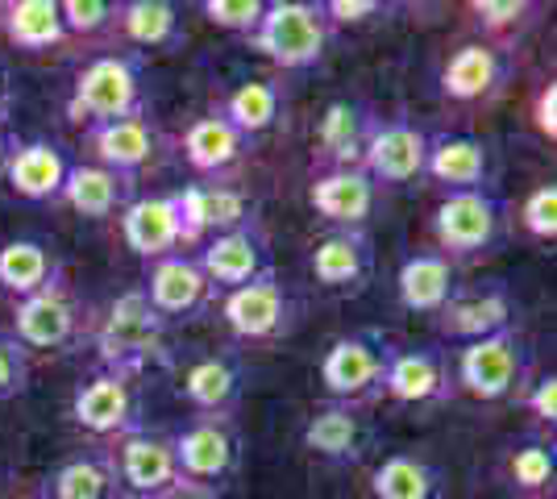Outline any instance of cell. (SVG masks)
<instances>
[{
    "instance_id": "1",
    "label": "cell",
    "mask_w": 557,
    "mask_h": 499,
    "mask_svg": "<svg viewBox=\"0 0 557 499\" xmlns=\"http://www.w3.org/2000/svg\"><path fill=\"white\" fill-rule=\"evenodd\" d=\"M146 113V59L134 50H104L88 59L67 96V121L71 125H104V121L138 117Z\"/></svg>"
},
{
    "instance_id": "2",
    "label": "cell",
    "mask_w": 557,
    "mask_h": 499,
    "mask_svg": "<svg viewBox=\"0 0 557 499\" xmlns=\"http://www.w3.org/2000/svg\"><path fill=\"white\" fill-rule=\"evenodd\" d=\"M529 379H533V346L520 333V325L454 350V383H458V391L483 400V404L520 400Z\"/></svg>"
},
{
    "instance_id": "3",
    "label": "cell",
    "mask_w": 557,
    "mask_h": 499,
    "mask_svg": "<svg viewBox=\"0 0 557 499\" xmlns=\"http://www.w3.org/2000/svg\"><path fill=\"white\" fill-rule=\"evenodd\" d=\"M246 42L278 72H312L333 42V25L321 0H267Z\"/></svg>"
},
{
    "instance_id": "4",
    "label": "cell",
    "mask_w": 557,
    "mask_h": 499,
    "mask_svg": "<svg viewBox=\"0 0 557 499\" xmlns=\"http://www.w3.org/2000/svg\"><path fill=\"white\" fill-rule=\"evenodd\" d=\"M166 329L171 325L150 309L146 291L129 287V291H121L113 304L104 309L100 325H96V358L109 371L141 375L150 362H166Z\"/></svg>"
},
{
    "instance_id": "5",
    "label": "cell",
    "mask_w": 557,
    "mask_h": 499,
    "mask_svg": "<svg viewBox=\"0 0 557 499\" xmlns=\"http://www.w3.org/2000/svg\"><path fill=\"white\" fill-rule=\"evenodd\" d=\"M508 204L491 188L479 191H445L442 204L433 209V238L437 250L454 262H479L499 254L508 241Z\"/></svg>"
},
{
    "instance_id": "6",
    "label": "cell",
    "mask_w": 557,
    "mask_h": 499,
    "mask_svg": "<svg viewBox=\"0 0 557 499\" xmlns=\"http://www.w3.org/2000/svg\"><path fill=\"white\" fill-rule=\"evenodd\" d=\"M387 358L392 341L379 329H354L333 337L321 354V387L333 404L367 408L383 400V379H387Z\"/></svg>"
},
{
    "instance_id": "7",
    "label": "cell",
    "mask_w": 557,
    "mask_h": 499,
    "mask_svg": "<svg viewBox=\"0 0 557 499\" xmlns=\"http://www.w3.org/2000/svg\"><path fill=\"white\" fill-rule=\"evenodd\" d=\"M171 450H175L180 483L209 496H221L242 466V437L225 416H191L171 437Z\"/></svg>"
},
{
    "instance_id": "8",
    "label": "cell",
    "mask_w": 557,
    "mask_h": 499,
    "mask_svg": "<svg viewBox=\"0 0 557 499\" xmlns=\"http://www.w3.org/2000/svg\"><path fill=\"white\" fill-rule=\"evenodd\" d=\"M221 321L237 341H278L300 325V300L275 275H262L255 284L221 291Z\"/></svg>"
},
{
    "instance_id": "9",
    "label": "cell",
    "mask_w": 557,
    "mask_h": 499,
    "mask_svg": "<svg viewBox=\"0 0 557 499\" xmlns=\"http://www.w3.org/2000/svg\"><path fill=\"white\" fill-rule=\"evenodd\" d=\"M71 421L84 428L88 437H100V441H121L125 433L146 428L141 425L138 375L100 366L96 375H88V379L75 387V396H71Z\"/></svg>"
},
{
    "instance_id": "10",
    "label": "cell",
    "mask_w": 557,
    "mask_h": 499,
    "mask_svg": "<svg viewBox=\"0 0 557 499\" xmlns=\"http://www.w3.org/2000/svg\"><path fill=\"white\" fill-rule=\"evenodd\" d=\"M88 329V309L84 300L71 291L67 284L50 287V291H38L29 300H17L13 304V325L9 333L22 341L25 350H71Z\"/></svg>"
},
{
    "instance_id": "11",
    "label": "cell",
    "mask_w": 557,
    "mask_h": 499,
    "mask_svg": "<svg viewBox=\"0 0 557 499\" xmlns=\"http://www.w3.org/2000/svg\"><path fill=\"white\" fill-rule=\"evenodd\" d=\"M141 291L150 300V309L163 316L166 325L175 321H196L200 312L216 309L221 291L209 284V275L200 271L196 254H166L159 262H146V279H141Z\"/></svg>"
},
{
    "instance_id": "12",
    "label": "cell",
    "mask_w": 557,
    "mask_h": 499,
    "mask_svg": "<svg viewBox=\"0 0 557 499\" xmlns=\"http://www.w3.org/2000/svg\"><path fill=\"white\" fill-rule=\"evenodd\" d=\"M191 254L216 291H233V287L255 284L262 275H275V254H271V238H267L262 221L200 241Z\"/></svg>"
},
{
    "instance_id": "13",
    "label": "cell",
    "mask_w": 557,
    "mask_h": 499,
    "mask_svg": "<svg viewBox=\"0 0 557 499\" xmlns=\"http://www.w3.org/2000/svg\"><path fill=\"white\" fill-rule=\"evenodd\" d=\"M109 458L125 499H163L166 491L180 487V466L166 433H150V428L125 433L121 441H113Z\"/></svg>"
},
{
    "instance_id": "14",
    "label": "cell",
    "mask_w": 557,
    "mask_h": 499,
    "mask_svg": "<svg viewBox=\"0 0 557 499\" xmlns=\"http://www.w3.org/2000/svg\"><path fill=\"white\" fill-rule=\"evenodd\" d=\"M433 321H437V333L458 350L470 341H483L491 333L511 329L516 325V296L504 279H487V284L474 287L462 284Z\"/></svg>"
},
{
    "instance_id": "15",
    "label": "cell",
    "mask_w": 557,
    "mask_h": 499,
    "mask_svg": "<svg viewBox=\"0 0 557 499\" xmlns=\"http://www.w3.org/2000/svg\"><path fill=\"white\" fill-rule=\"evenodd\" d=\"M383 396L395 404H449L458 396L449 350H442V346H392Z\"/></svg>"
},
{
    "instance_id": "16",
    "label": "cell",
    "mask_w": 557,
    "mask_h": 499,
    "mask_svg": "<svg viewBox=\"0 0 557 499\" xmlns=\"http://www.w3.org/2000/svg\"><path fill=\"white\" fill-rule=\"evenodd\" d=\"M424 154H429V129L412 117H379L362 150V171L379 188H408L424 179Z\"/></svg>"
},
{
    "instance_id": "17",
    "label": "cell",
    "mask_w": 557,
    "mask_h": 499,
    "mask_svg": "<svg viewBox=\"0 0 557 499\" xmlns=\"http://www.w3.org/2000/svg\"><path fill=\"white\" fill-rule=\"evenodd\" d=\"M116 225H121L125 246H129L141 262H159V259H166V254L191 250V246H187L184 213H180L175 191L134 196V200L125 204V213L116 216Z\"/></svg>"
},
{
    "instance_id": "18",
    "label": "cell",
    "mask_w": 557,
    "mask_h": 499,
    "mask_svg": "<svg viewBox=\"0 0 557 499\" xmlns=\"http://www.w3.org/2000/svg\"><path fill=\"white\" fill-rule=\"evenodd\" d=\"M511 72H516L511 50L474 38L445 59L437 84H442V96L449 104H487L508 88Z\"/></svg>"
},
{
    "instance_id": "19",
    "label": "cell",
    "mask_w": 557,
    "mask_h": 499,
    "mask_svg": "<svg viewBox=\"0 0 557 499\" xmlns=\"http://www.w3.org/2000/svg\"><path fill=\"white\" fill-rule=\"evenodd\" d=\"M180 200V213H184L187 246L196 250L200 241L216 238V234H230L258 221V200L246 188H233V184H187L175 191Z\"/></svg>"
},
{
    "instance_id": "20",
    "label": "cell",
    "mask_w": 557,
    "mask_h": 499,
    "mask_svg": "<svg viewBox=\"0 0 557 499\" xmlns=\"http://www.w3.org/2000/svg\"><path fill=\"white\" fill-rule=\"evenodd\" d=\"M300 446L317 462L329 466H358L374 446V428L362 416V408L349 404H321L308 412V421L300 428Z\"/></svg>"
},
{
    "instance_id": "21",
    "label": "cell",
    "mask_w": 557,
    "mask_h": 499,
    "mask_svg": "<svg viewBox=\"0 0 557 499\" xmlns=\"http://www.w3.org/2000/svg\"><path fill=\"white\" fill-rule=\"evenodd\" d=\"M180 396H184L196 416H225L242 408L246 396V362L237 350H212V354L191 358L180 379Z\"/></svg>"
},
{
    "instance_id": "22",
    "label": "cell",
    "mask_w": 557,
    "mask_h": 499,
    "mask_svg": "<svg viewBox=\"0 0 557 499\" xmlns=\"http://www.w3.org/2000/svg\"><path fill=\"white\" fill-rule=\"evenodd\" d=\"M308 204L333 229H367V221L379 209V184L362 166L317 171L308 184Z\"/></svg>"
},
{
    "instance_id": "23",
    "label": "cell",
    "mask_w": 557,
    "mask_h": 499,
    "mask_svg": "<svg viewBox=\"0 0 557 499\" xmlns=\"http://www.w3.org/2000/svg\"><path fill=\"white\" fill-rule=\"evenodd\" d=\"M84 146L96 166L113 171L121 179H138L159 154V129L150 125L146 113H138V117L104 121V125L84 129Z\"/></svg>"
},
{
    "instance_id": "24",
    "label": "cell",
    "mask_w": 557,
    "mask_h": 499,
    "mask_svg": "<svg viewBox=\"0 0 557 499\" xmlns=\"http://www.w3.org/2000/svg\"><path fill=\"white\" fill-rule=\"evenodd\" d=\"M424 179H433L442 191L491 188V146L474 134H462V129L429 134Z\"/></svg>"
},
{
    "instance_id": "25",
    "label": "cell",
    "mask_w": 557,
    "mask_h": 499,
    "mask_svg": "<svg viewBox=\"0 0 557 499\" xmlns=\"http://www.w3.org/2000/svg\"><path fill=\"white\" fill-rule=\"evenodd\" d=\"M308 271L325 291H342V296L362 291L374 271L371 234L367 229H329L325 238L312 246Z\"/></svg>"
},
{
    "instance_id": "26",
    "label": "cell",
    "mask_w": 557,
    "mask_h": 499,
    "mask_svg": "<svg viewBox=\"0 0 557 499\" xmlns=\"http://www.w3.org/2000/svg\"><path fill=\"white\" fill-rule=\"evenodd\" d=\"M71 159L67 150L50 138H29V142H17L9 163H4V184L13 188V196H22L29 204H54L63 196V184L71 175Z\"/></svg>"
},
{
    "instance_id": "27",
    "label": "cell",
    "mask_w": 557,
    "mask_h": 499,
    "mask_svg": "<svg viewBox=\"0 0 557 499\" xmlns=\"http://www.w3.org/2000/svg\"><path fill=\"white\" fill-rule=\"evenodd\" d=\"M374 121H379V113L358 96L329 100L321 121H317V163H321V171L362 166V150H367Z\"/></svg>"
},
{
    "instance_id": "28",
    "label": "cell",
    "mask_w": 557,
    "mask_h": 499,
    "mask_svg": "<svg viewBox=\"0 0 557 499\" xmlns=\"http://www.w3.org/2000/svg\"><path fill=\"white\" fill-rule=\"evenodd\" d=\"M113 38L121 50H180L187 42L184 9L171 0H116Z\"/></svg>"
},
{
    "instance_id": "29",
    "label": "cell",
    "mask_w": 557,
    "mask_h": 499,
    "mask_svg": "<svg viewBox=\"0 0 557 499\" xmlns=\"http://www.w3.org/2000/svg\"><path fill=\"white\" fill-rule=\"evenodd\" d=\"M458 262L445 259L442 250H417L395 271V296L408 312L437 316L458 291Z\"/></svg>"
},
{
    "instance_id": "30",
    "label": "cell",
    "mask_w": 557,
    "mask_h": 499,
    "mask_svg": "<svg viewBox=\"0 0 557 499\" xmlns=\"http://www.w3.org/2000/svg\"><path fill=\"white\" fill-rule=\"evenodd\" d=\"M67 284V266L42 238H4L0 241V291L13 300H29L38 291Z\"/></svg>"
},
{
    "instance_id": "31",
    "label": "cell",
    "mask_w": 557,
    "mask_h": 499,
    "mask_svg": "<svg viewBox=\"0 0 557 499\" xmlns=\"http://www.w3.org/2000/svg\"><path fill=\"white\" fill-rule=\"evenodd\" d=\"M250 146H255V142H250L246 134H237V129H233L230 121L221 117L216 109H212V113H205V117H196L184 129L187 166H191L196 175H205L209 184H216L221 175H230L233 166L250 154Z\"/></svg>"
},
{
    "instance_id": "32",
    "label": "cell",
    "mask_w": 557,
    "mask_h": 499,
    "mask_svg": "<svg viewBox=\"0 0 557 499\" xmlns=\"http://www.w3.org/2000/svg\"><path fill=\"white\" fill-rule=\"evenodd\" d=\"M134 179H121L113 171L96 163H71V175L63 184V204L75 209L84 221H113L125 213V204L134 200Z\"/></svg>"
},
{
    "instance_id": "33",
    "label": "cell",
    "mask_w": 557,
    "mask_h": 499,
    "mask_svg": "<svg viewBox=\"0 0 557 499\" xmlns=\"http://www.w3.org/2000/svg\"><path fill=\"white\" fill-rule=\"evenodd\" d=\"M34 499H125L116 483L113 458L109 450L100 453H75L67 462H59Z\"/></svg>"
},
{
    "instance_id": "34",
    "label": "cell",
    "mask_w": 557,
    "mask_h": 499,
    "mask_svg": "<svg viewBox=\"0 0 557 499\" xmlns=\"http://www.w3.org/2000/svg\"><path fill=\"white\" fill-rule=\"evenodd\" d=\"M0 34L25 54H47L67 42L59 0H4L0 4Z\"/></svg>"
},
{
    "instance_id": "35",
    "label": "cell",
    "mask_w": 557,
    "mask_h": 499,
    "mask_svg": "<svg viewBox=\"0 0 557 499\" xmlns=\"http://www.w3.org/2000/svg\"><path fill=\"white\" fill-rule=\"evenodd\" d=\"M283 84L278 79H246V84H237L225 100H221V117L230 121L237 134H246L250 142H255L258 134H267V129H275L278 117H283Z\"/></svg>"
},
{
    "instance_id": "36",
    "label": "cell",
    "mask_w": 557,
    "mask_h": 499,
    "mask_svg": "<svg viewBox=\"0 0 557 499\" xmlns=\"http://www.w3.org/2000/svg\"><path fill=\"white\" fill-rule=\"evenodd\" d=\"M374 499H442V471L420 453H387L371 471Z\"/></svg>"
},
{
    "instance_id": "37",
    "label": "cell",
    "mask_w": 557,
    "mask_h": 499,
    "mask_svg": "<svg viewBox=\"0 0 557 499\" xmlns=\"http://www.w3.org/2000/svg\"><path fill=\"white\" fill-rule=\"evenodd\" d=\"M504 478L516 496L545 499L554 496L557 483V446L554 437H520L504 458Z\"/></svg>"
},
{
    "instance_id": "38",
    "label": "cell",
    "mask_w": 557,
    "mask_h": 499,
    "mask_svg": "<svg viewBox=\"0 0 557 499\" xmlns=\"http://www.w3.org/2000/svg\"><path fill=\"white\" fill-rule=\"evenodd\" d=\"M470 13H474L479 29H483V42L516 50V42L524 38V29L536 22L541 9L529 4V0H474Z\"/></svg>"
},
{
    "instance_id": "39",
    "label": "cell",
    "mask_w": 557,
    "mask_h": 499,
    "mask_svg": "<svg viewBox=\"0 0 557 499\" xmlns=\"http://www.w3.org/2000/svg\"><path fill=\"white\" fill-rule=\"evenodd\" d=\"M63 13V29L67 38H113L116 25V0H59Z\"/></svg>"
},
{
    "instance_id": "40",
    "label": "cell",
    "mask_w": 557,
    "mask_h": 499,
    "mask_svg": "<svg viewBox=\"0 0 557 499\" xmlns=\"http://www.w3.org/2000/svg\"><path fill=\"white\" fill-rule=\"evenodd\" d=\"M520 229L533 241H557V184H536L524 200H520Z\"/></svg>"
},
{
    "instance_id": "41",
    "label": "cell",
    "mask_w": 557,
    "mask_h": 499,
    "mask_svg": "<svg viewBox=\"0 0 557 499\" xmlns=\"http://www.w3.org/2000/svg\"><path fill=\"white\" fill-rule=\"evenodd\" d=\"M29 379H34V354L9 329H0V404L25 396Z\"/></svg>"
},
{
    "instance_id": "42",
    "label": "cell",
    "mask_w": 557,
    "mask_h": 499,
    "mask_svg": "<svg viewBox=\"0 0 557 499\" xmlns=\"http://www.w3.org/2000/svg\"><path fill=\"white\" fill-rule=\"evenodd\" d=\"M262 9H267V0H205L200 4L205 22L216 25V29H230V34H242V38L255 34Z\"/></svg>"
},
{
    "instance_id": "43",
    "label": "cell",
    "mask_w": 557,
    "mask_h": 499,
    "mask_svg": "<svg viewBox=\"0 0 557 499\" xmlns=\"http://www.w3.org/2000/svg\"><path fill=\"white\" fill-rule=\"evenodd\" d=\"M321 4H325L333 34L337 29H362V25L383 22L392 13V4H383V0H321Z\"/></svg>"
},
{
    "instance_id": "44",
    "label": "cell",
    "mask_w": 557,
    "mask_h": 499,
    "mask_svg": "<svg viewBox=\"0 0 557 499\" xmlns=\"http://www.w3.org/2000/svg\"><path fill=\"white\" fill-rule=\"evenodd\" d=\"M520 404L529 408V416H533L541 428H554L557 425V375H533L529 387L520 391Z\"/></svg>"
},
{
    "instance_id": "45",
    "label": "cell",
    "mask_w": 557,
    "mask_h": 499,
    "mask_svg": "<svg viewBox=\"0 0 557 499\" xmlns=\"http://www.w3.org/2000/svg\"><path fill=\"white\" fill-rule=\"evenodd\" d=\"M533 125L541 138H549V142H557V84L549 79V84H541L533 96Z\"/></svg>"
},
{
    "instance_id": "46",
    "label": "cell",
    "mask_w": 557,
    "mask_h": 499,
    "mask_svg": "<svg viewBox=\"0 0 557 499\" xmlns=\"http://www.w3.org/2000/svg\"><path fill=\"white\" fill-rule=\"evenodd\" d=\"M13 146H17V138H13V129H9V117H0V171H4V163H9Z\"/></svg>"
},
{
    "instance_id": "47",
    "label": "cell",
    "mask_w": 557,
    "mask_h": 499,
    "mask_svg": "<svg viewBox=\"0 0 557 499\" xmlns=\"http://www.w3.org/2000/svg\"><path fill=\"white\" fill-rule=\"evenodd\" d=\"M163 499H216V496H209V491H196V487H184V483H180V487H175V491H166Z\"/></svg>"
},
{
    "instance_id": "48",
    "label": "cell",
    "mask_w": 557,
    "mask_h": 499,
    "mask_svg": "<svg viewBox=\"0 0 557 499\" xmlns=\"http://www.w3.org/2000/svg\"><path fill=\"white\" fill-rule=\"evenodd\" d=\"M9 109H13V92H9V75L0 72V117H9Z\"/></svg>"
}]
</instances>
